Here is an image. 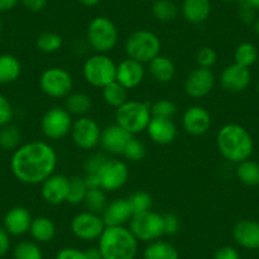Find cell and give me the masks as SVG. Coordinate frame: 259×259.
Returning a JSON list of instances; mask_svg holds the SVG:
<instances>
[{"instance_id":"cell-47","label":"cell","mask_w":259,"mask_h":259,"mask_svg":"<svg viewBox=\"0 0 259 259\" xmlns=\"http://www.w3.org/2000/svg\"><path fill=\"white\" fill-rule=\"evenodd\" d=\"M55 259H88L85 255V251L80 250L78 248L73 246H66L62 248L61 250L57 251Z\"/></svg>"},{"instance_id":"cell-42","label":"cell","mask_w":259,"mask_h":259,"mask_svg":"<svg viewBox=\"0 0 259 259\" xmlns=\"http://www.w3.org/2000/svg\"><path fill=\"white\" fill-rule=\"evenodd\" d=\"M238 16L244 24H253L256 19V9L251 0H238Z\"/></svg>"},{"instance_id":"cell-41","label":"cell","mask_w":259,"mask_h":259,"mask_svg":"<svg viewBox=\"0 0 259 259\" xmlns=\"http://www.w3.org/2000/svg\"><path fill=\"white\" fill-rule=\"evenodd\" d=\"M177 113V106L169 99H159L151 104V116L156 118L171 119Z\"/></svg>"},{"instance_id":"cell-32","label":"cell","mask_w":259,"mask_h":259,"mask_svg":"<svg viewBox=\"0 0 259 259\" xmlns=\"http://www.w3.org/2000/svg\"><path fill=\"white\" fill-rule=\"evenodd\" d=\"M258 60V49L251 42H241L234 51V62L244 68H251Z\"/></svg>"},{"instance_id":"cell-24","label":"cell","mask_w":259,"mask_h":259,"mask_svg":"<svg viewBox=\"0 0 259 259\" xmlns=\"http://www.w3.org/2000/svg\"><path fill=\"white\" fill-rule=\"evenodd\" d=\"M182 16L188 23L202 24L210 18L212 12L211 0H183L182 3Z\"/></svg>"},{"instance_id":"cell-59","label":"cell","mask_w":259,"mask_h":259,"mask_svg":"<svg viewBox=\"0 0 259 259\" xmlns=\"http://www.w3.org/2000/svg\"><path fill=\"white\" fill-rule=\"evenodd\" d=\"M153 2H155V0H153Z\"/></svg>"},{"instance_id":"cell-25","label":"cell","mask_w":259,"mask_h":259,"mask_svg":"<svg viewBox=\"0 0 259 259\" xmlns=\"http://www.w3.org/2000/svg\"><path fill=\"white\" fill-rule=\"evenodd\" d=\"M149 71L155 81L160 84L170 83L176 76V65L168 56L159 55L149 62Z\"/></svg>"},{"instance_id":"cell-29","label":"cell","mask_w":259,"mask_h":259,"mask_svg":"<svg viewBox=\"0 0 259 259\" xmlns=\"http://www.w3.org/2000/svg\"><path fill=\"white\" fill-rule=\"evenodd\" d=\"M144 259H179V251L171 243L165 240L151 241L143 253Z\"/></svg>"},{"instance_id":"cell-53","label":"cell","mask_w":259,"mask_h":259,"mask_svg":"<svg viewBox=\"0 0 259 259\" xmlns=\"http://www.w3.org/2000/svg\"><path fill=\"white\" fill-rule=\"evenodd\" d=\"M78 2L87 8H92V7H96L101 3V0H78Z\"/></svg>"},{"instance_id":"cell-52","label":"cell","mask_w":259,"mask_h":259,"mask_svg":"<svg viewBox=\"0 0 259 259\" xmlns=\"http://www.w3.org/2000/svg\"><path fill=\"white\" fill-rule=\"evenodd\" d=\"M84 251H85V255L88 259H103L98 246H91V248L85 249Z\"/></svg>"},{"instance_id":"cell-39","label":"cell","mask_w":259,"mask_h":259,"mask_svg":"<svg viewBox=\"0 0 259 259\" xmlns=\"http://www.w3.org/2000/svg\"><path fill=\"white\" fill-rule=\"evenodd\" d=\"M128 202L133 208L134 215L150 211L153 207V197L145 191H136L128 197Z\"/></svg>"},{"instance_id":"cell-49","label":"cell","mask_w":259,"mask_h":259,"mask_svg":"<svg viewBox=\"0 0 259 259\" xmlns=\"http://www.w3.org/2000/svg\"><path fill=\"white\" fill-rule=\"evenodd\" d=\"M9 250H11V235L4 229V226H0V258L6 256Z\"/></svg>"},{"instance_id":"cell-48","label":"cell","mask_w":259,"mask_h":259,"mask_svg":"<svg viewBox=\"0 0 259 259\" xmlns=\"http://www.w3.org/2000/svg\"><path fill=\"white\" fill-rule=\"evenodd\" d=\"M213 259H241V256L238 249L231 245H224L215 251Z\"/></svg>"},{"instance_id":"cell-45","label":"cell","mask_w":259,"mask_h":259,"mask_svg":"<svg viewBox=\"0 0 259 259\" xmlns=\"http://www.w3.org/2000/svg\"><path fill=\"white\" fill-rule=\"evenodd\" d=\"M163 225H164V235L173 236L181 229V219L173 212L164 213L163 215Z\"/></svg>"},{"instance_id":"cell-35","label":"cell","mask_w":259,"mask_h":259,"mask_svg":"<svg viewBox=\"0 0 259 259\" xmlns=\"http://www.w3.org/2000/svg\"><path fill=\"white\" fill-rule=\"evenodd\" d=\"M22 135L17 126L9 123L0 127V149L6 151H14L21 146Z\"/></svg>"},{"instance_id":"cell-3","label":"cell","mask_w":259,"mask_h":259,"mask_svg":"<svg viewBox=\"0 0 259 259\" xmlns=\"http://www.w3.org/2000/svg\"><path fill=\"white\" fill-rule=\"evenodd\" d=\"M98 248L103 259H136L139 240L127 226H106Z\"/></svg>"},{"instance_id":"cell-27","label":"cell","mask_w":259,"mask_h":259,"mask_svg":"<svg viewBox=\"0 0 259 259\" xmlns=\"http://www.w3.org/2000/svg\"><path fill=\"white\" fill-rule=\"evenodd\" d=\"M93 101L89 94L84 92H71L66 98H65V107L64 108L71 114L76 117L88 116L91 112Z\"/></svg>"},{"instance_id":"cell-8","label":"cell","mask_w":259,"mask_h":259,"mask_svg":"<svg viewBox=\"0 0 259 259\" xmlns=\"http://www.w3.org/2000/svg\"><path fill=\"white\" fill-rule=\"evenodd\" d=\"M117 64L107 54H94L83 64V76L89 85L103 89L116 81Z\"/></svg>"},{"instance_id":"cell-16","label":"cell","mask_w":259,"mask_h":259,"mask_svg":"<svg viewBox=\"0 0 259 259\" xmlns=\"http://www.w3.org/2000/svg\"><path fill=\"white\" fill-rule=\"evenodd\" d=\"M182 124L187 134L192 136H202L212 126L211 113L202 106H191L184 111Z\"/></svg>"},{"instance_id":"cell-37","label":"cell","mask_w":259,"mask_h":259,"mask_svg":"<svg viewBox=\"0 0 259 259\" xmlns=\"http://www.w3.org/2000/svg\"><path fill=\"white\" fill-rule=\"evenodd\" d=\"M87 192H88V186H87L84 177H71L69 181V193L66 203L73 206L80 205L84 202Z\"/></svg>"},{"instance_id":"cell-56","label":"cell","mask_w":259,"mask_h":259,"mask_svg":"<svg viewBox=\"0 0 259 259\" xmlns=\"http://www.w3.org/2000/svg\"><path fill=\"white\" fill-rule=\"evenodd\" d=\"M221 2H225V3H238V0H221Z\"/></svg>"},{"instance_id":"cell-38","label":"cell","mask_w":259,"mask_h":259,"mask_svg":"<svg viewBox=\"0 0 259 259\" xmlns=\"http://www.w3.org/2000/svg\"><path fill=\"white\" fill-rule=\"evenodd\" d=\"M13 259H44V253L38 243L23 240L14 246Z\"/></svg>"},{"instance_id":"cell-12","label":"cell","mask_w":259,"mask_h":259,"mask_svg":"<svg viewBox=\"0 0 259 259\" xmlns=\"http://www.w3.org/2000/svg\"><path fill=\"white\" fill-rule=\"evenodd\" d=\"M73 116L62 107H54L44 114L41 131L50 140H60L68 136L73 126Z\"/></svg>"},{"instance_id":"cell-26","label":"cell","mask_w":259,"mask_h":259,"mask_svg":"<svg viewBox=\"0 0 259 259\" xmlns=\"http://www.w3.org/2000/svg\"><path fill=\"white\" fill-rule=\"evenodd\" d=\"M29 234L36 243L46 244L50 243L56 236V225L54 221L47 216L33 218L29 228Z\"/></svg>"},{"instance_id":"cell-19","label":"cell","mask_w":259,"mask_h":259,"mask_svg":"<svg viewBox=\"0 0 259 259\" xmlns=\"http://www.w3.org/2000/svg\"><path fill=\"white\" fill-rule=\"evenodd\" d=\"M233 238L239 246L248 250L259 249V221L244 219L233 228Z\"/></svg>"},{"instance_id":"cell-20","label":"cell","mask_w":259,"mask_h":259,"mask_svg":"<svg viewBox=\"0 0 259 259\" xmlns=\"http://www.w3.org/2000/svg\"><path fill=\"white\" fill-rule=\"evenodd\" d=\"M32 220L33 218L28 208L23 207V206H14L7 211L3 220V226L11 236H22L29 233Z\"/></svg>"},{"instance_id":"cell-15","label":"cell","mask_w":259,"mask_h":259,"mask_svg":"<svg viewBox=\"0 0 259 259\" xmlns=\"http://www.w3.org/2000/svg\"><path fill=\"white\" fill-rule=\"evenodd\" d=\"M221 88L228 93L238 94L245 91L251 83V74L248 68H244L238 64L228 65L220 74Z\"/></svg>"},{"instance_id":"cell-11","label":"cell","mask_w":259,"mask_h":259,"mask_svg":"<svg viewBox=\"0 0 259 259\" xmlns=\"http://www.w3.org/2000/svg\"><path fill=\"white\" fill-rule=\"evenodd\" d=\"M102 128L98 122L89 116L78 117L73 122L70 136L74 145L81 150H93L99 145Z\"/></svg>"},{"instance_id":"cell-31","label":"cell","mask_w":259,"mask_h":259,"mask_svg":"<svg viewBox=\"0 0 259 259\" xmlns=\"http://www.w3.org/2000/svg\"><path fill=\"white\" fill-rule=\"evenodd\" d=\"M102 97L106 104L117 109L128 101V91L119 83L113 81L102 89Z\"/></svg>"},{"instance_id":"cell-23","label":"cell","mask_w":259,"mask_h":259,"mask_svg":"<svg viewBox=\"0 0 259 259\" xmlns=\"http://www.w3.org/2000/svg\"><path fill=\"white\" fill-rule=\"evenodd\" d=\"M146 133L154 144L169 145L177 138V126L173 119L151 117Z\"/></svg>"},{"instance_id":"cell-2","label":"cell","mask_w":259,"mask_h":259,"mask_svg":"<svg viewBox=\"0 0 259 259\" xmlns=\"http://www.w3.org/2000/svg\"><path fill=\"white\" fill-rule=\"evenodd\" d=\"M216 146L228 163L239 164L250 159L254 141L248 130L239 123H226L216 135Z\"/></svg>"},{"instance_id":"cell-58","label":"cell","mask_w":259,"mask_h":259,"mask_svg":"<svg viewBox=\"0 0 259 259\" xmlns=\"http://www.w3.org/2000/svg\"><path fill=\"white\" fill-rule=\"evenodd\" d=\"M256 91H258V93H259V81L256 83Z\"/></svg>"},{"instance_id":"cell-4","label":"cell","mask_w":259,"mask_h":259,"mask_svg":"<svg viewBox=\"0 0 259 259\" xmlns=\"http://www.w3.org/2000/svg\"><path fill=\"white\" fill-rule=\"evenodd\" d=\"M130 178L128 166L124 161L107 159L94 176H84L88 188H102L106 192H116L127 183Z\"/></svg>"},{"instance_id":"cell-30","label":"cell","mask_w":259,"mask_h":259,"mask_svg":"<svg viewBox=\"0 0 259 259\" xmlns=\"http://www.w3.org/2000/svg\"><path fill=\"white\" fill-rule=\"evenodd\" d=\"M235 174L238 181L246 187L259 186V164L256 161L244 160L236 164Z\"/></svg>"},{"instance_id":"cell-33","label":"cell","mask_w":259,"mask_h":259,"mask_svg":"<svg viewBox=\"0 0 259 259\" xmlns=\"http://www.w3.org/2000/svg\"><path fill=\"white\" fill-rule=\"evenodd\" d=\"M151 12H153V16L155 17L156 21L168 23V22L174 21L177 18L179 9L173 0H155Z\"/></svg>"},{"instance_id":"cell-28","label":"cell","mask_w":259,"mask_h":259,"mask_svg":"<svg viewBox=\"0 0 259 259\" xmlns=\"http://www.w3.org/2000/svg\"><path fill=\"white\" fill-rule=\"evenodd\" d=\"M22 74V64L14 55H0V84H11L18 80Z\"/></svg>"},{"instance_id":"cell-9","label":"cell","mask_w":259,"mask_h":259,"mask_svg":"<svg viewBox=\"0 0 259 259\" xmlns=\"http://www.w3.org/2000/svg\"><path fill=\"white\" fill-rule=\"evenodd\" d=\"M128 229L139 241L149 244L159 240L164 235L163 215L151 210L134 215L128 223Z\"/></svg>"},{"instance_id":"cell-17","label":"cell","mask_w":259,"mask_h":259,"mask_svg":"<svg viewBox=\"0 0 259 259\" xmlns=\"http://www.w3.org/2000/svg\"><path fill=\"white\" fill-rule=\"evenodd\" d=\"M69 181L64 174L54 173L41 184V197L51 206H59L66 202L69 193Z\"/></svg>"},{"instance_id":"cell-18","label":"cell","mask_w":259,"mask_h":259,"mask_svg":"<svg viewBox=\"0 0 259 259\" xmlns=\"http://www.w3.org/2000/svg\"><path fill=\"white\" fill-rule=\"evenodd\" d=\"M145 79V68L144 64L133 59H124L117 64L116 81L130 91L140 85Z\"/></svg>"},{"instance_id":"cell-6","label":"cell","mask_w":259,"mask_h":259,"mask_svg":"<svg viewBox=\"0 0 259 259\" xmlns=\"http://www.w3.org/2000/svg\"><path fill=\"white\" fill-rule=\"evenodd\" d=\"M124 51L128 59L136 60L141 64H149L160 55V38L149 29H139L126 38Z\"/></svg>"},{"instance_id":"cell-36","label":"cell","mask_w":259,"mask_h":259,"mask_svg":"<svg viewBox=\"0 0 259 259\" xmlns=\"http://www.w3.org/2000/svg\"><path fill=\"white\" fill-rule=\"evenodd\" d=\"M62 45H64V39H62L61 34L56 33V32H42L36 38V47L38 49V51L44 52V54H54L61 49Z\"/></svg>"},{"instance_id":"cell-7","label":"cell","mask_w":259,"mask_h":259,"mask_svg":"<svg viewBox=\"0 0 259 259\" xmlns=\"http://www.w3.org/2000/svg\"><path fill=\"white\" fill-rule=\"evenodd\" d=\"M87 42L96 54L111 52L118 42V29L107 17H96L87 28Z\"/></svg>"},{"instance_id":"cell-44","label":"cell","mask_w":259,"mask_h":259,"mask_svg":"<svg viewBox=\"0 0 259 259\" xmlns=\"http://www.w3.org/2000/svg\"><path fill=\"white\" fill-rule=\"evenodd\" d=\"M14 111L11 101L4 94H0V127L12 123Z\"/></svg>"},{"instance_id":"cell-54","label":"cell","mask_w":259,"mask_h":259,"mask_svg":"<svg viewBox=\"0 0 259 259\" xmlns=\"http://www.w3.org/2000/svg\"><path fill=\"white\" fill-rule=\"evenodd\" d=\"M253 27H254V31H255V33L259 36V17H256L255 22L253 23Z\"/></svg>"},{"instance_id":"cell-43","label":"cell","mask_w":259,"mask_h":259,"mask_svg":"<svg viewBox=\"0 0 259 259\" xmlns=\"http://www.w3.org/2000/svg\"><path fill=\"white\" fill-rule=\"evenodd\" d=\"M196 61H197L200 68L211 69L212 66H215L216 61H218V54H216V51L213 49L205 46L202 47V49L198 50L197 56H196Z\"/></svg>"},{"instance_id":"cell-13","label":"cell","mask_w":259,"mask_h":259,"mask_svg":"<svg viewBox=\"0 0 259 259\" xmlns=\"http://www.w3.org/2000/svg\"><path fill=\"white\" fill-rule=\"evenodd\" d=\"M70 229L73 235L79 240L94 241L101 238L106 229V224L98 213L83 211L74 216Z\"/></svg>"},{"instance_id":"cell-5","label":"cell","mask_w":259,"mask_h":259,"mask_svg":"<svg viewBox=\"0 0 259 259\" xmlns=\"http://www.w3.org/2000/svg\"><path fill=\"white\" fill-rule=\"evenodd\" d=\"M116 123L126 130L130 135L146 131L151 119V104L148 102L127 101L116 109Z\"/></svg>"},{"instance_id":"cell-22","label":"cell","mask_w":259,"mask_h":259,"mask_svg":"<svg viewBox=\"0 0 259 259\" xmlns=\"http://www.w3.org/2000/svg\"><path fill=\"white\" fill-rule=\"evenodd\" d=\"M101 216L106 226H126L133 219L134 212L128 198H116L108 202Z\"/></svg>"},{"instance_id":"cell-46","label":"cell","mask_w":259,"mask_h":259,"mask_svg":"<svg viewBox=\"0 0 259 259\" xmlns=\"http://www.w3.org/2000/svg\"><path fill=\"white\" fill-rule=\"evenodd\" d=\"M107 159L108 158L102 155V154H96V155H92L91 158L87 159L85 164H84L85 176H94V174L98 173V170L101 169V166L103 165Z\"/></svg>"},{"instance_id":"cell-14","label":"cell","mask_w":259,"mask_h":259,"mask_svg":"<svg viewBox=\"0 0 259 259\" xmlns=\"http://www.w3.org/2000/svg\"><path fill=\"white\" fill-rule=\"evenodd\" d=\"M216 76L211 69L196 68L187 75L184 81V91L187 96L194 99H200L208 96L213 91Z\"/></svg>"},{"instance_id":"cell-21","label":"cell","mask_w":259,"mask_h":259,"mask_svg":"<svg viewBox=\"0 0 259 259\" xmlns=\"http://www.w3.org/2000/svg\"><path fill=\"white\" fill-rule=\"evenodd\" d=\"M131 138L133 135H130L126 130H123L117 123H113L102 130L99 145L107 153L113 154V155H122L124 146Z\"/></svg>"},{"instance_id":"cell-40","label":"cell","mask_w":259,"mask_h":259,"mask_svg":"<svg viewBox=\"0 0 259 259\" xmlns=\"http://www.w3.org/2000/svg\"><path fill=\"white\" fill-rule=\"evenodd\" d=\"M122 155L124 156V159H127L128 161H133V163L141 161L146 156V146L144 145L143 141L133 136L124 146Z\"/></svg>"},{"instance_id":"cell-50","label":"cell","mask_w":259,"mask_h":259,"mask_svg":"<svg viewBox=\"0 0 259 259\" xmlns=\"http://www.w3.org/2000/svg\"><path fill=\"white\" fill-rule=\"evenodd\" d=\"M19 2L23 4L24 8H27L31 12H34V13L44 11L47 7V3H49V0H19Z\"/></svg>"},{"instance_id":"cell-34","label":"cell","mask_w":259,"mask_h":259,"mask_svg":"<svg viewBox=\"0 0 259 259\" xmlns=\"http://www.w3.org/2000/svg\"><path fill=\"white\" fill-rule=\"evenodd\" d=\"M83 203L85 205L87 211L102 215L104 208L108 205L106 191H103L99 187L98 188H88V192H87V196L84 198Z\"/></svg>"},{"instance_id":"cell-55","label":"cell","mask_w":259,"mask_h":259,"mask_svg":"<svg viewBox=\"0 0 259 259\" xmlns=\"http://www.w3.org/2000/svg\"><path fill=\"white\" fill-rule=\"evenodd\" d=\"M251 2H253L254 7H255L256 12H259V0H251Z\"/></svg>"},{"instance_id":"cell-51","label":"cell","mask_w":259,"mask_h":259,"mask_svg":"<svg viewBox=\"0 0 259 259\" xmlns=\"http://www.w3.org/2000/svg\"><path fill=\"white\" fill-rule=\"evenodd\" d=\"M19 0H0V12H9L16 8Z\"/></svg>"},{"instance_id":"cell-1","label":"cell","mask_w":259,"mask_h":259,"mask_svg":"<svg viewBox=\"0 0 259 259\" xmlns=\"http://www.w3.org/2000/svg\"><path fill=\"white\" fill-rule=\"evenodd\" d=\"M57 154L46 141H31L14 150L11 170L21 183L28 186L42 184L55 173Z\"/></svg>"},{"instance_id":"cell-10","label":"cell","mask_w":259,"mask_h":259,"mask_svg":"<svg viewBox=\"0 0 259 259\" xmlns=\"http://www.w3.org/2000/svg\"><path fill=\"white\" fill-rule=\"evenodd\" d=\"M39 88L51 98H66L73 92L74 79L66 69L54 66L49 68L39 76Z\"/></svg>"},{"instance_id":"cell-57","label":"cell","mask_w":259,"mask_h":259,"mask_svg":"<svg viewBox=\"0 0 259 259\" xmlns=\"http://www.w3.org/2000/svg\"><path fill=\"white\" fill-rule=\"evenodd\" d=\"M2 31H3V22H2V18H0V34H2Z\"/></svg>"}]
</instances>
